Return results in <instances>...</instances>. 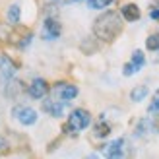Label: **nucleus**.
<instances>
[{
	"label": "nucleus",
	"instance_id": "obj_22",
	"mask_svg": "<svg viewBox=\"0 0 159 159\" xmlns=\"http://www.w3.org/2000/svg\"><path fill=\"white\" fill-rule=\"evenodd\" d=\"M155 116L152 118V132L159 134V113H153Z\"/></svg>",
	"mask_w": 159,
	"mask_h": 159
},
{
	"label": "nucleus",
	"instance_id": "obj_21",
	"mask_svg": "<svg viewBox=\"0 0 159 159\" xmlns=\"http://www.w3.org/2000/svg\"><path fill=\"white\" fill-rule=\"evenodd\" d=\"M148 113H159V91H155V95H153V101H152V105L148 107Z\"/></svg>",
	"mask_w": 159,
	"mask_h": 159
},
{
	"label": "nucleus",
	"instance_id": "obj_5",
	"mask_svg": "<svg viewBox=\"0 0 159 159\" xmlns=\"http://www.w3.org/2000/svg\"><path fill=\"white\" fill-rule=\"evenodd\" d=\"M51 91H52V95L57 99H62V101H72V99L78 97V93H80L78 85L70 84V82H57L51 87Z\"/></svg>",
	"mask_w": 159,
	"mask_h": 159
},
{
	"label": "nucleus",
	"instance_id": "obj_2",
	"mask_svg": "<svg viewBox=\"0 0 159 159\" xmlns=\"http://www.w3.org/2000/svg\"><path fill=\"white\" fill-rule=\"evenodd\" d=\"M91 126V113L87 109H72L70 111V115L66 118V124L62 126V130H64L66 134H80L82 130L89 128Z\"/></svg>",
	"mask_w": 159,
	"mask_h": 159
},
{
	"label": "nucleus",
	"instance_id": "obj_13",
	"mask_svg": "<svg viewBox=\"0 0 159 159\" xmlns=\"http://www.w3.org/2000/svg\"><path fill=\"white\" fill-rule=\"evenodd\" d=\"M111 130H113V128H111V124H109V122H105V118L101 116V118H99V122L93 126V136L103 140V138H107L109 134H111Z\"/></svg>",
	"mask_w": 159,
	"mask_h": 159
},
{
	"label": "nucleus",
	"instance_id": "obj_10",
	"mask_svg": "<svg viewBox=\"0 0 159 159\" xmlns=\"http://www.w3.org/2000/svg\"><path fill=\"white\" fill-rule=\"evenodd\" d=\"M103 153H105L107 157H122L126 153V140L124 138H116L113 142H109V144L105 146V149H103Z\"/></svg>",
	"mask_w": 159,
	"mask_h": 159
},
{
	"label": "nucleus",
	"instance_id": "obj_16",
	"mask_svg": "<svg viewBox=\"0 0 159 159\" xmlns=\"http://www.w3.org/2000/svg\"><path fill=\"white\" fill-rule=\"evenodd\" d=\"M130 62L134 66H136L138 70H142L146 66V54H144V51H140V49H136L132 52V57H130Z\"/></svg>",
	"mask_w": 159,
	"mask_h": 159
},
{
	"label": "nucleus",
	"instance_id": "obj_6",
	"mask_svg": "<svg viewBox=\"0 0 159 159\" xmlns=\"http://www.w3.org/2000/svg\"><path fill=\"white\" fill-rule=\"evenodd\" d=\"M68 105H70V101H62V99L54 97V99H45L43 105H41V109H43V113H47L49 116L60 118V116H64Z\"/></svg>",
	"mask_w": 159,
	"mask_h": 159
},
{
	"label": "nucleus",
	"instance_id": "obj_14",
	"mask_svg": "<svg viewBox=\"0 0 159 159\" xmlns=\"http://www.w3.org/2000/svg\"><path fill=\"white\" fill-rule=\"evenodd\" d=\"M148 95H149V87L148 85H136L130 91V101L132 103H140V101H144Z\"/></svg>",
	"mask_w": 159,
	"mask_h": 159
},
{
	"label": "nucleus",
	"instance_id": "obj_1",
	"mask_svg": "<svg viewBox=\"0 0 159 159\" xmlns=\"http://www.w3.org/2000/svg\"><path fill=\"white\" fill-rule=\"evenodd\" d=\"M122 16L120 12L115 10H107L101 16H97L93 21V35L95 39H99L101 43H115L118 37H120L124 23H122Z\"/></svg>",
	"mask_w": 159,
	"mask_h": 159
},
{
	"label": "nucleus",
	"instance_id": "obj_15",
	"mask_svg": "<svg viewBox=\"0 0 159 159\" xmlns=\"http://www.w3.org/2000/svg\"><path fill=\"white\" fill-rule=\"evenodd\" d=\"M148 132H152V118H142V120L136 124V130H134V136H138V138H142V136H146Z\"/></svg>",
	"mask_w": 159,
	"mask_h": 159
},
{
	"label": "nucleus",
	"instance_id": "obj_24",
	"mask_svg": "<svg viewBox=\"0 0 159 159\" xmlns=\"http://www.w3.org/2000/svg\"><path fill=\"white\" fill-rule=\"evenodd\" d=\"M6 149H8V142H6V138L0 136V152H6Z\"/></svg>",
	"mask_w": 159,
	"mask_h": 159
},
{
	"label": "nucleus",
	"instance_id": "obj_4",
	"mask_svg": "<svg viewBox=\"0 0 159 159\" xmlns=\"http://www.w3.org/2000/svg\"><path fill=\"white\" fill-rule=\"evenodd\" d=\"M62 35V23L49 16V18H45L43 25H41V39L43 41H57V39Z\"/></svg>",
	"mask_w": 159,
	"mask_h": 159
},
{
	"label": "nucleus",
	"instance_id": "obj_19",
	"mask_svg": "<svg viewBox=\"0 0 159 159\" xmlns=\"http://www.w3.org/2000/svg\"><path fill=\"white\" fill-rule=\"evenodd\" d=\"M85 2H87V8H91V10H105L115 0H85Z\"/></svg>",
	"mask_w": 159,
	"mask_h": 159
},
{
	"label": "nucleus",
	"instance_id": "obj_11",
	"mask_svg": "<svg viewBox=\"0 0 159 159\" xmlns=\"http://www.w3.org/2000/svg\"><path fill=\"white\" fill-rule=\"evenodd\" d=\"M120 16H122V20L124 21H138L142 18V12H140V6L138 4H134V2H128V4H124L120 6Z\"/></svg>",
	"mask_w": 159,
	"mask_h": 159
},
{
	"label": "nucleus",
	"instance_id": "obj_23",
	"mask_svg": "<svg viewBox=\"0 0 159 159\" xmlns=\"http://www.w3.org/2000/svg\"><path fill=\"white\" fill-rule=\"evenodd\" d=\"M149 18L155 20V21H159V8H153V10L149 12Z\"/></svg>",
	"mask_w": 159,
	"mask_h": 159
},
{
	"label": "nucleus",
	"instance_id": "obj_17",
	"mask_svg": "<svg viewBox=\"0 0 159 159\" xmlns=\"http://www.w3.org/2000/svg\"><path fill=\"white\" fill-rule=\"evenodd\" d=\"M45 8H60V6H70V4H78L82 0H41Z\"/></svg>",
	"mask_w": 159,
	"mask_h": 159
},
{
	"label": "nucleus",
	"instance_id": "obj_9",
	"mask_svg": "<svg viewBox=\"0 0 159 159\" xmlns=\"http://www.w3.org/2000/svg\"><path fill=\"white\" fill-rule=\"evenodd\" d=\"M16 72H18V64L12 60L10 54H2V57H0V78L10 80V78L16 76Z\"/></svg>",
	"mask_w": 159,
	"mask_h": 159
},
{
	"label": "nucleus",
	"instance_id": "obj_18",
	"mask_svg": "<svg viewBox=\"0 0 159 159\" xmlns=\"http://www.w3.org/2000/svg\"><path fill=\"white\" fill-rule=\"evenodd\" d=\"M146 49L149 52H157L159 51V33H149L146 39Z\"/></svg>",
	"mask_w": 159,
	"mask_h": 159
},
{
	"label": "nucleus",
	"instance_id": "obj_7",
	"mask_svg": "<svg viewBox=\"0 0 159 159\" xmlns=\"http://www.w3.org/2000/svg\"><path fill=\"white\" fill-rule=\"evenodd\" d=\"M25 91L31 99H45L47 95L51 93V85L45 78H33L31 84L25 87Z\"/></svg>",
	"mask_w": 159,
	"mask_h": 159
},
{
	"label": "nucleus",
	"instance_id": "obj_20",
	"mask_svg": "<svg viewBox=\"0 0 159 159\" xmlns=\"http://www.w3.org/2000/svg\"><path fill=\"white\" fill-rule=\"evenodd\" d=\"M138 72H140V70H138L136 66H134V64H132L130 60H128V62H126V64L122 66V76H126V78H130V76L138 74Z\"/></svg>",
	"mask_w": 159,
	"mask_h": 159
},
{
	"label": "nucleus",
	"instance_id": "obj_3",
	"mask_svg": "<svg viewBox=\"0 0 159 159\" xmlns=\"http://www.w3.org/2000/svg\"><path fill=\"white\" fill-rule=\"evenodd\" d=\"M12 118L14 120H18L21 126H33L37 120H39V113L29 107V105H14L12 107Z\"/></svg>",
	"mask_w": 159,
	"mask_h": 159
},
{
	"label": "nucleus",
	"instance_id": "obj_12",
	"mask_svg": "<svg viewBox=\"0 0 159 159\" xmlns=\"http://www.w3.org/2000/svg\"><path fill=\"white\" fill-rule=\"evenodd\" d=\"M21 20V8L20 4H10L6 10V21L10 23V25H18Z\"/></svg>",
	"mask_w": 159,
	"mask_h": 159
},
{
	"label": "nucleus",
	"instance_id": "obj_8",
	"mask_svg": "<svg viewBox=\"0 0 159 159\" xmlns=\"http://www.w3.org/2000/svg\"><path fill=\"white\" fill-rule=\"evenodd\" d=\"M0 89H2V95H4V97L16 99L23 89H25V87H23V84L20 82V80H16V76H14V78H10V80H2Z\"/></svg>",
	"mask_w": 159,
	"mask_h": 159
}]
</instances>
